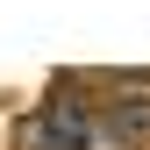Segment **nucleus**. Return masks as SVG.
I'll use <instances>...</instances> for the list:
<instances>
[{"label":"nucleus","instance_id":"f257e3e1","mask_svg":"<svg viewBox=\"0 0 150 150\" xmlns=\"http://www.w3.org/2000/svg\"><path fill=\"white\" fill-rule=\"evenodd\" d=\"M100 86H107V100L93 107V115L107 122L115 143L136 150V143L150 136V71H115V79H100Z\"/></svg>","mask_w":150,"mask_h":150}]
</instances>
